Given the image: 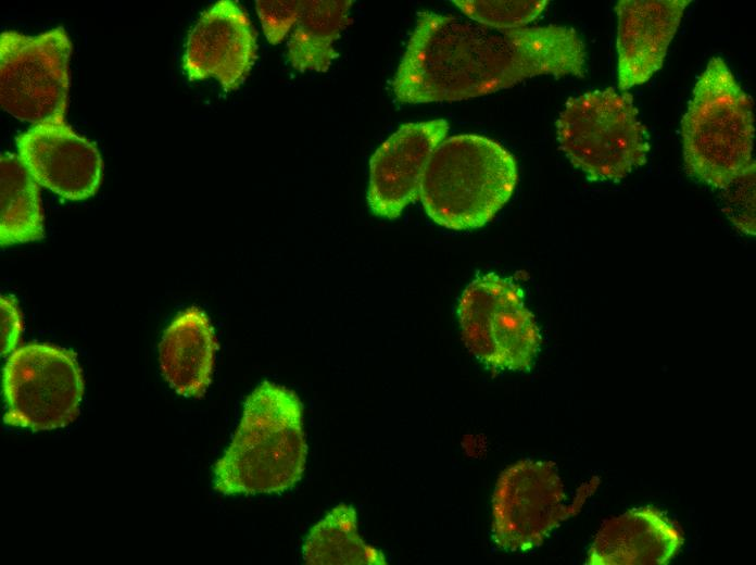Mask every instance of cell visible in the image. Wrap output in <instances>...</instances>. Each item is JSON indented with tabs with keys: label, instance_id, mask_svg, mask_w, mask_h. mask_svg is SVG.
I'll list each match as a JSON object with an SVG mask.
<instances>
[{
	"label": "cell",
	"instance_id": "cell-1",
	"mask_svg": "<svg viewBox=\"0 0 756 565\" xmlns=\"http://www.w3.org/2000/svg\"><path fill=\"white\" fill-rule=\"evenodd\" d=\"M585 46L567 26L501 30L423 11L391 81L403 103L452 102L540 75L584 77Z\"/></svg>",
	"mask_w": 756,
	"mask_h": 565
},
{
	"label": "cell",
	"instance_id": "cell-2",
	"mask_svg": "<svg viewBox=\"0 0 756 565\" xmlns=\"http://www.w3.org/2000/svg\"><path fill=\"white\" fill-rule=\"evenodd\" d=\"M307 445L297 394L263 381L247 398L230 444L214 467L223 494L279 493L303 476Z\"/></svg>",
	"mask_w": 756,
	"mask_h": 565
},
{
	"label": "cell",
	"instance_id": "cell-3",
	"mask_svg": "<svg viewBox=\"0 0 756 565\" xmlns=\"http://www.w3.org/2000/svg\"><path fill=\"white\" fill-rule=\"evenodd\" d=\"M518 180L514 155L475 134L445 137L423 177L419 199L432 222L451 230L489 223L512 197Z\"/></svg>",
	"mask_w": 756,
	"mask_h": 565
},
{
	"label": "cell",
	"instance_id": "cell-4",
	"mask_svg": "<svg viewBox=\"0 0 756 565\" xmlns=\"http://www.w3.org/2000/svg\"><path fill=\"white\" fill-rule=\"evenodd\" d=\"M751 98L720 56L698 77L681 121L684 168L689 176L723 190L755 168Z\"/></svg>",
	"mask_w": 756,
	"mask_h": 565
},
{
	"label": "cell",
	"instance_id": "cell-5",
	"mask_svg": "<svg viewBox=\"0 0 756 565\" xmlns=\"http://www.w3.org/2000/svg\"><path fill=\"white\" fill-rule=\"evenodd\" d=\"M556 134L560 150L592 181L623 179L650 151L632 96L612 87L569 98Z\"/></svg>",
	"mask_w": 756,
	"mask_h": 565
},
{
	"label": "cell",
	"instance_id": "cell-6",
	"mask_svg": "<svg viewBox=\"0 0 756 565\" xmlns=\"http://www.w3.org/2000/svg\"><path fill=\"white\" fill-rule=\"evenodd\" d=\"M462 337L469 352L499 371H529L541 344L534 315L522 290L495 273L477 276L457 306Z\"/></svg>",
	"mask_w": 756,
	"mask_h": 565
},
{
	"label": "cell",
	"instance_id": "cell-7",
	"mask_svg": "<svg viewBox=\"0 0 756 565\" xmlns=\"http://www.w3.org/2000/svg\"><path fill=\"white\" fill-rule=\"evenodd\" d=\"M3 394L7 425L39 431L72 424L84 395L76 354L46 343L15 349L3 367Z\"/></svg>",
	"mask_w": 756,
	"mask_h": 565
},
{
	"label": "cell",
	"instance_id": "cell-8",
	"mask_svg": "<svg viewBox=\"0 0 756 565\" xmlns=\"http://www.w3.org/2000/svg\"><path fill=\"white\" fill-rule=\"evenodd\" d=\"M72 42L63 27L36 36L0 35V103L33 125L64 120L70 89Z\"/></svg>",
	"mask_w": 756,
	"mask_h": 565
},
{
	"label": "cell",
	"instance_id": "cell-9",
	"mask_svg": "<svg viewBox=\"0 0 756 565\" xmlns=\"http://www.w3.org/2000/svg\"><path fill=\"white\" fill-rule=\"evenodd\" d=\"M564 485L554 463L524 460L499 477L492 498V538L506 551L525 552L575 513L565 503Z\"/></svg>",
	"mask_w": 756,
	"mask_h": 565
},
{
	"label": "cell",
	"instance_id": "cell-10",
	"mask_svg": "<svg viewBox=\"0 0 756 565\" xmlns=\"http://www.w3.org/2000/svg\"><path fill=\"white\" fill-rule=\"evenodd\" d=\"M17 156L42 186L68 200L94 196L102 179L97 147L64 120L33 125L16 137Z\"/></svg>",
	"mask_w": 756,
	"mask_h": 565
},
{
	"label": "cell",
	"instance_id": "cell-11",
	"mask_svg": "<svg viewBox=\"0 0 756 565\" xmlns=\"http://www.w3.org/2000/svg\"><path fill=\"white\" fill-rule=\"evenodd\" d=\"M448 131L444 118L406 123L376 149L367 188V203L375 215L394 219L419 199L426 167Z\"/></svg>",
	"mask_w": 756,
	"mask_h": 565
},
{
	"label": "cell",
	"instance_id": "cell-12",
	"mask_svg": "<svg viewBox=\"0 0 756 565\" xmlns=\"http://www.w3.org/2000/svg\"><path fill=\"white\" fill-rule=\"evenodd\" d=\"M256 56V34L245 11L236 1L219 0L191 29L182 68L190 80L215 78L229 92L242 85Z\"/></svg>",
	"mask_w": 756,
	"mask_h": 565
},
{
	"label": "cell",
	"instance_id": "cell-13",
	"mask_svg": "<svg viewBox=\"0 0 756 565\" xmlns=\"http://www.w3.org/2000/svg\"><path fill=\"white\" fill-rule=\"evenodd\" d=\"M690 0H619L617 81L626 91L651 79L663 66Z\"/></svg>",
	"mask_w": 756,
	"mask_h": 565
},
{
	"label": "cell",
	"instance_id": "cell-14",
	"mask_svg": "<svg viewBox=\"0 0 756 565\" xmlns=\"http://www.w3.org/2000/svg\"><path fill=\"white\" fill-rule=\"evenodd\" d=\"M680 528L651 506L630 510L607 519L589 550L591 565H662L680 550Z\"/></svg>",
	"mask_w": 756,
	"mask_h": 565
},
{
	"label": "cell",
	"instance_id": "cell-15",
	"mask_svg": "<svg viewBox=\"0 0 756 565\" xmlns=\"http://www.w3.org/2000/svg\"><path fill=\"white\" fill-rule=\"evenodd\" d=\"M217 340L206 314L191 306L165 329L160 343V368L180 395L201 398L211 384Z\"/></svg>",
	"mask_w": 756,
	"mask_h": 565
},
{
	"label": "cell",
	"instance_id": "cell-16",
	"mask_svg": "<svg viewBox=\"0 0 756 565\" xmlns=\"http://www.w3.org/2000/svg\"><path fill=\"white\" fill-rule=\"evenodd\" d=\"M352 0L304 1L287 45V58L299 72L328 71L337 56L335 42L351 23Z\"/></svg>",
	"mask_w": 756,
	"mask_h": 565
},
{
	"label": "cell",
	"instance_id": "cell-17",
	"mask_svg": "<svg viewBox=\"0 0 756 565\" xmlns=\"http://www.w3.org/2000/svg\"><path fill=\"white\" fill-rule=\"evenodd\" d=\"M36 180L17 154L0 158V243L10 246L43 238V214Z\"/></svg>",
	"mask_w": 756,
	"mask_h": 565
},
{
	"label": "cell",
	"instance_id": "cell-18",
	"mask_svg": "<svg viewBox=\"0 0 756 565\" xmlns=\"http://www.w3.org/2000/svg\"><path fill=\"white\" fill-rule=\"evenodd\" d=\"M302 554L308 565L387 564L383 553L360 537L356 511L343 503L313 526Z\"/></svg>",
	"mask_w": 756,
	"mask_h": 565
},
{
	"label": "cell",
	"instance_id": "cell-19",
	"mask_svg": "<svg viewBox=\"0 0 756 565\" xmlns=\"http://www.w3.org/2000/svg\"><path fill=\"white\" fill-rule=\"evenodd\" d=\"M452 2L477 24L501 30L526 27L540 16L549 4L546 0H454Z\"/></svg>",
	"mask_w": 756,
	"mask_h": 565
},
{
	"label": "cell",
	"instance_id": "cell-20",
	"mask_svg": "<svg viewBox=\"0 0 756 565\" xmlns=\"http://www.w3.org/2000/svg\"><path fill=\"white\" fill-rule=\"evenodd\" d=\"M723 211L742 233L755 235V168L723 189Z\"/></svg>",
	"mask_w": 756,
	"mask_h": 565
},
{
	"label": "cell",
	"instance_id": "cell-21",
	"mask_svg": "<svg viewBox=\"0 0 756 565\" xmlns=\"http://www.w3.org/2000/svg\"><path fill=\"white\" fill-rule=\"evenodd\" d=\"M304 1L257 0L255 8L265 38L272 45L280 43L294 27Z\"/></svg>",
	"mask_w": 756,
	"mask_h": 565
},
{
	"label": "cell",
	"instance_id": "cell-22",
	"mask_svg": "<svg viewBox=\"0 0 756 565\" xmlns=\"http://www.w3.org/2000/svg\"><path fill=\"white\" fill-rule=\"evenodd\" d=\"M1 311V355H10L17 347L23 331L22 315L15 299L0 297Z\"/></svg>",
	"mask_w": 756,
	"mask_h": 565
}]
</instances>
